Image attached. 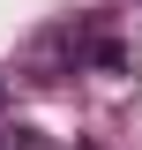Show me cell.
<instances>
[{
    "mask_svg": "<svg viewBox=\"0 0 142 150\" xmlns=\"http://www.w3.org/2000/svg\"><path fill=\"white\" fill-rule=\"evenodd\" d=\"M90 68L97 75H135V45L127 38H90Z\"/></svg>",
    "mask_w": 142,
    "mask_h": 150,
    "instance_id": "1",
    "label": "cell"
},
{
    "mask_svg": "<svg viewBox=\"0 0 142 150\" xmlns=\"http://www.w3.org/2000/svg\"><path fill=\"white\" fill-rule=\"evenodd\" d=\"M0 150H15V143H8V128H0Z\"/></svg>",
    "mask_w": 142,
    "mask_h": 150,
    "instance_id": "2",
    "label": "cell"
},
{
    "mask_svg": "<svg viewBox=\"0 0 142 150\" xmlns=\"http://www.w3.org/2000/svg\"><path fill=\"white\" fill-rule=\"evenodd\" d=\"M0 105H8V83H0Z\"/></svg>",
    "mask_w": 142,
    "mask_h": 150,
    "instance_id": "3",
    "label": "cell"
}]
</instances>
